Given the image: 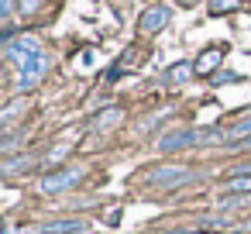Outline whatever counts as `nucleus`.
I'll return each instance as SVG.
<instances>
[{
    "instance_id": "obj_8",
    "label": "nucleus",
    "mask_w": 251,
    "mask_h": 234,
    "mask_svg": "<svg viewBox=\"0 0 251 234\" xmlns=\"http://www.w3.org/2000/svg\"><path fill=\"white\" fill-rule=\"evenodd\" d=\"M193 73H196V66H193V62H176V66L162 76V83H165V86H179V83H186Z\"/></svg>"
},
{
    "instance_id": "obj_7",
    "label": "nucleus",
    "mask_w": 251,
    "mask_h": 234,
    "mask_svg": "<svg viewBox=\"0 0 251 234\" xmlns=\"http://www.w3.org/2000/svg\"><path fill=\"white\" fill-rule=\"evenodd\" d=\"M42 234H86V220H52L42 227Z\"/></svg>"
},
{
    "instance_id": "obj_6",
    "label": "nucleus",
    "mask_w": 251,
    "mask_h": 234,
    "mask_svg": "<svg viewBox=\"0 0 251 234\" xmlns=\"http://www.w3.org/2000/svg\"><path fill=\"white\" fill-rule=\"evenodd\" d=\"M169 7H148L145 11V18H141V31H148V35H155V31H162L165 25H169Z\"/></svg>"
},
{
    "instance_id": "obj_4",
    "label": "nucleus",
    "mask_w": 251,
    "mask_h": 234,
    "mask_svg": "<svg viewBox=\"0 0 251 234\" xmlns=\"http://www.w3.org/2000/svg\"><path fill=\"white\" fill-rule=\"evenodd\" d=\"M45 69H49V59H45V52H38V55H31V59L21 62V76H18V83H21V86H35V83L45 76Z\"/></svg>"
},
{
    "instance_id": "obj_13",
    "label": "nucleus",
    "mask_w": 251,
    "mask_h": 234,
    "mask_svg": "<svg viewBox=\"0 0 251 234\" xmlns=\"http://www.w3.org/2000/svg\"><path fill=\"white\" fill-rule=\"evenodd\" d=\"M237 79H241V76H234V73H224V76H213V83H217V86H220V83H237Z\"/></svg>"
},
{
    "instance_id": "obj_2",
    "label": "nucleus",
    "mask_w": 251,
    "mask_h": 234,
    "mask_svg": "<svg viewBox=\"0 0 251 234\" xmlns=\"http://www.w3.org/2000/svg\"><path fill=\"white\" fill-rule=\"evenodd\" d=\"M148 182L151 186H165V189H176L182 182H193V172L186 165H158L148 172Z\"/></svg>"
},
{
    "instance_id": "obj_11",
    "label": "nucleus",
    "mask_w": 251,
    "mask_h": 234,
    "mask_svg": "<svg viewBox=\"0 0 251 234\" xmlns=\"http://www.w3.org/2000/svg\"><path fill=\"white\" fill-rule=\"evenodd\" d=\"M117 121H121V110L114 107V110H103V114H100V117L93 121V128H100V131H103L107 124H117Z\"/></svg>"
},
{
    "instance_id": "obj_1",
    "label": "nucleus",
    "mask_w": 251,
    "mask_h": 234,
    "mask_svg": "<svg viewBox=\"0 0 251 234\" xmlns=\"http://www.w3.org/2000/svg\"><path fill=\"white\" fill-rule=\"evenodd\" d=\"M217 138H227L220 131H196V128H186V131H176V134H165L158 141L162 152H176V148H189V145H203V141H217Z\"/></svg>"
},
{
    "instance_id": "obj_5",
    "label": "nucleus",
    "mask_w": 251,
    "mask_h": 234,
    "mask_svg": "<svg viewBox=\"0 0 251 234\" xmlns=\"http://www.w3.org/2000/svg\"><path fill=\"white\" fill-rule=\"evenodd\" d=\"M42 49H38V42L31 38V35H25V38H18V42H7V59L11 62H25V59H31V55H38Z\"/></svg>"
},
{
    "instance_id": "obj_10",
    "label": "nucleus",
    "mask_w": 251,
    "mask_h": 234,
    "mask_svg": "<svg viewBox=\"0 0 251 234\" xmlns=\"http://www.w3.org/2000/svg\"><path fill=\"white\" fill-rule=\"evenodd\" d=\"M227 138L230 141H237V138H251V117H244V121H237L230 131H227Z\"/></svg>"
},
{
    "instance_id": "obj_12",
    "label": "nucleus",
    "mask_w": 251,
    "mask_h": 234,
    "mask_svg": "<svg viewBox=\"0 0 251 234\" xmlns=\"http://www.w3.org/2000/svg\"><path fill=\"white\" fill-rule=\"evenodd\" d=\"M241 4V0H210V11L213 14H227V11H234Z\"/></svg>"
},
{
    "instance_id": "obj_14",
    "label": "nucleus",
    "mask_w": 251,
    "mask_h": 234,
    "mask_svg": "<svg viewBox=\"0 0 251 234\" xmlns=\"http://www.w3.org/2000/svg\"><path fill=\"white\" fill-rule=\"evenodd\" d=\"M179 4H186V7H193V4H200V0H179Z\"/></svg>"
},
{
    "instance_id": "obj_9",
    "label": "nucleus",
    "mask_w": 251,
    "mask_h": 234,
    "mask_svg": "<svg viewBox=\"0 0 251 234\" xmlns=\"http://www.w3.org/2000/svg\"><path fill=\"white\" fill-rule=\"evenodd\" d=\"M220 59H224V49H220V45H217V49H206V52L196 59V73H210Z\"/></svg>"
},
{
    "instance_id": "obj_3",
    "label": "nucleus",
    "mask_w": 251,
    "mask_h": 234,
    "mask_svg": "<svg viewBox=\"0 0 251 234\" xmlns=\"http://www.w3.org/2000/svg\"><path fill=\"white\" fill-rule=\"evenodd\" d=\"M79 179H83V169H79V165H73V169H62V172L45 176L42 189H45V193H66V189H73Z\"/></svg>"
}]
</instances>
